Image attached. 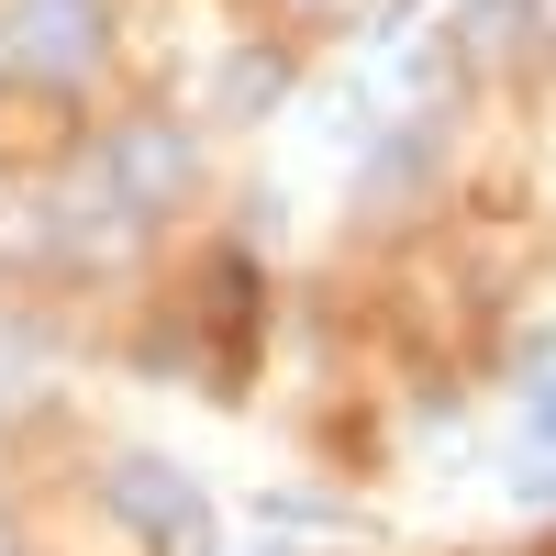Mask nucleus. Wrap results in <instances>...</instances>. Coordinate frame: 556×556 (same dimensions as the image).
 I'll use <instances>...</instances> for the list:
<instances>
[{
	"label": "nucleus",
	"mask_w": 556,
	"mask_h": 556,
	"mask_svg": "<svg viewBox=\"0 0 556 556\" xmlns=\"http://www.w3.org/2000/svg\"><path fill=\"white\" fill-rule=\"evenodd\" d=\"M513 490L523 501H556V468H513Z\"/></svg>",
	"instance_id": "6"
},
{
	"label": "nucleus",
	"mask_w": 556,
	"mask_h": 556,
	"mask_svg": "<svg viewBox=\"0 0 556 556\" xmlns=\"http://www.w3.org/2000/svg\"><path fill=\"white\" fill-rule=\"evenodd\" d=\"M523 468H556V379L523 401Z\"/></svg>",
	"instance_id": "5"
},
{
	"label": "nucleus",
	"mask_w": 556,
	"mask_h": 556,
	"mask_svg": "<svg viewBox=\"0 0 556 556\" xmlns=\"http://www.w3.org/2000/svg\"><path fill=\"white\" fill-rule=\"evenodd\" d=\"M190 190V134L178 123H123L112 134V201L123 212H167Z\"/></svg>",
	"instance_id": "3"
},
{
	"label": "nucleus",
	"mask_w": 556,
	"mask_h": 556,
	"mask_svg": "<svg viewBox=\"0 0 556 556\" xmlns=\"http://www.w3.org/2000/svg\"><path fill=\"white\" fill-rule=\"evenodd\" d=\"M112 501H123V513L146 523L167 556H212V501L178 479V468H156V456H123V468H112Z\"/></svg>",
	"instance_id": "1"
},
{
	"label": "nucleus",
	"mask_w": 556,
	"mask_h": 556,
	"mask_svg": "<svg viewBox=\"0 0 556 556\" xmlns=\"http://www.w3.org/2000/svg\"><path fill=\"white\" fill-rule=\"evenodd\" d=\"M0 56L34 67V78H78L101 56V12H89V0H23L12 34H0Z\"/></svg>",
	"instance_id": "2"
},
{
	"label": "nucleus",
	"mask_w": 556,
	"mask_h": 556,
	"mask_svg": "<svg viewBox=\"0 0 556 556\" xmlns=\"http://www.w3.org/2000/svg\"><path fill=\"white\" fill-rule=\"evenodd\" d=\"M278 89H290V78H278V56H235V67H223V112L256 123V101H278Z\"/></svg>",
	"instance_id": "4"
}]
</instances>
